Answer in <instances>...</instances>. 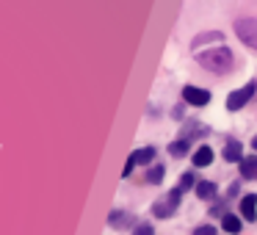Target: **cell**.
<instances>
[{"mask_svg": "<svg viewBox=\"0 0 257 235\" xmlns=\"http://www.w3.org/2000/svg\"><path fill=\"white\" fill-rule=\"evenodd\" d=\"M136 235H155V229H152V224H139V227H136Z\"/></svg>", "mask_w": 257, "mask_h": 235, "instance_id": "17", "label": "cell"}, {"mask_svg": "<svg viewBox=\"0 0 257 235\" xmlns=\"http://www.w3.org/2000/svg\"><path fill=\"white\" fill-rule=\"evenodd\" d=\"M163 174H166V172H163V166H152L150 172H147V183L158 185V183H161V180H163Z\"/></svg>", "mask_w": 257, "mask_h": 235, "instance_id": "14", "label": "cell"}, {"mask_svg": "<svg viewBox=\"0 0 257 235\" xmlns=\"http://www.w3.org/2000/svg\"><path fill=\"white\" fill-rule=\"evenodd\" d=\"M251 147H254V152H257V136H254V141H251Z\"/></svg>", "mask_w": 257, "mask_h": 235, "instance_id": "19", "label": "cell"}, {"mask_svg": "<svg viewBox=\"0 0 257 235\" xmlns=\"http://www.w3.org/2000/svg\"><path fill=\"white\" fill-rule=\"evenodd\" d=\"M235 31H238V36H240V42H243V45L257 47V17L238 20V23H235Z\"/></svg>", "mask_w": 257, "mask_h": 235, "instance_id": "2", "label": "cell"}, {"mask_svg": "<svg viewBox=\"0 0 257 235\" xmlns=\"http://www.w3.org/2000/svg\"><path fill=\"white\" fill-rule=\"evenodd\" d=\"M213 163V150L210 147H199V150L194 152V166H210Z\"/></svg>", "mask_w": 257, "mask_h": 235, "instance_id": "8", "label": "cell"}, {"mask_svg": "<svg viewBox=\"0 0 257 235\" xmlns=\"http://www.w3.org/2000/svg\"><path fill=\"white\" fill-rule=\"evenodd\" d=\"M169 152H172L174 158H183L185 152H188V141H174V144L169 147Z\"/></svg>", "mask_w": 257, "mask_h": 235, "instance_id": "15", "label": "cell"}, {"mask_svg": "<svg viewBox=\"0 0 257 235\" xmlns=\"http://www.w3.org/2000/svg\"><path fill=\"white\" fill-rule=\"evenodd\" d=\"M240 213H243L246 221H254L257 218V196L254 194H249V196L240 199Z\"/></svg>", "mask_w": 257, "mask_h": 235, "instance_id": "6", "label": "cell"}, {"mask_svg": "<svg viewBox=\"0 0 257 235\" xmlns=\"http://www.w3.org/2000/svg\"><path fill=\"white\" fill-rule=\"evenodd\" d=\"M221 227H224V232H229V235H238V232H240V218L235 216V213H224V221H221Z\"/></svg>", "mask_w": 257, "mask_h": 235, "instance_id": "11", "label": "cell"}, {"mask_svg": "<svg viewBox=\"0 0 257 235\" xmlns=\"http://www.w3.org/2000/svg\"><path fill=\"white\" fill-rule=\"evenodd\" d=\"M251 97H254V83H246L243 89L232 91V94L227 97V108H229V111H238V108H243Z\"/></svg>", "mask_w": 257, "mask_h": 235, "instance_id": "3", "label": "cell"}, {"mask_svg": "<svg viewBox=\"0 0 257 235\" xmlns=\"http://www.w3.org/2000/svg\"><path fill=\"white\" fill-rule=\"evenodd\" d=\"M108 221L113 224V227H127V224H133V218L127 216V213H111V218H108Z\"/></svg>", "mask_w": 257, "mask_h": 235, "instance_id": "13", "label": "cell"}, {"mask_svg": "<svg viewBox=\"0 0 257 235\" xmlns=\"http://www.w3.org/2000/svg\"><path fill=\"white\" fill-rule=\"evenodd\" d=\"M183 100L191 102V105H207V102H210V94H207L205 89H196V86H185Z\"/></svg>", "mask_w": 257, "mask_h": 235, "instance_id": "5", "label": "cell"}, {"mask_svg": "<svg viewBox=\"0 0 257 235\" xmlns=\"http://www.w3.org/2000/svg\"><path fill=\"white\" fill-rule=\"evenodd\" d=\"M240 158H243V150H240V144H238V141H229V144L224 147V161H229V163L238 161V163H240Z\"/></svg>", "mask_w": 257, "mask_h": 235, "instance_id": "10", "label": "cell"}, {"mask_svg": "<svg viewBox=\"0 0 257 235\" xmlns=\"http://www.w3.org/2000/svg\"><path fill=\"white\" fill-rule=\"evenodd\" d=\"M194 235H216V229H213L210 224H202V227L194 229Z\"/></svg>", "mask_w": 257, "mask_h": 235, "instance_id": "18", "label": "cell"}, {"mask_svg": "<svg viewBox=\"0 0 257 235\" xmlns=\"http://www.w3.org/2000/svg\"><path fill=\"white\" fill-rule=\"evenodd\" d=\"M180 194H183V191L174 188V191H172V194H169L163 202H155V207H152V210H155V216H161V218L172 216V213L177 210V205H180Z\"/></svg>", "mask_w": 257, "mask_h": 235, "instance_id": "4", "label": "cell"}, {"mask_svg": "<svg viewBox=\"0 0 257 235\" xmlns=\"http://www.w3.org/2000/svg\"><path fill=\"white\" fill-rule=\"evenodd\" d=\"M152 158H155V150H152V147H144V150L133 152V161H136V163H141V166L152 163Z\"/></svg>", "mask_w": 257, "mask_h": 235, "instance_id": "12", "label": "cell"}, {"mask_svg": "<svg viewBox=\"0 0 257 235\" xmlns=\"http://www.w3.org/2000/svg\"><path fill=\"white\" fill-rule=\"evenodd\" d=\"M199 64L205 69H210V72H229L232 69V53L227 50V47H218V50H207L199 56Z\"/></svg>", "mask_w": 257, "mask_h": 235, "instance_id": "1", "label": "cell"}, {"mask_svg": "<svg viewBox=\"0 0 257 235\" xmlns=\"http://www.w3.org/2000/svg\"><path fill=\"white\" fill-rule=\"evenodd\" d=\"M191 185H196L194 174H183V180H180V185H177V188H180V191H185V188H191Z\"/></svg>", "mask_w": 257, "mask_h": 235, "instance_id": "16", "label": "cell"}, {"mask_svg": "<svg viewBox=\"0 0 257 235\" xmlns=\"http://www.w3.org/2000/svg\"><path fill=\"white\" fill-rule=\"evenodd\" d=\"M240 177L243 180H257V155L240 158Z\"/></svg>", "mask_w": 257, "mask_h": 235, "instance_id": "7", "label": "cell"}, {"mask_svg": "<svg viewBox=\"0 0 257 235\" xmlns=\"http://www.w3.org/2000/svg\"><path fill=\"white\" fill-rule=\"evenodd\" d=\"M196 196L199 199H216V183H210V180L196 183Z\"/></svg>", "mask_w": 257, "mask_h": 235, "instance_id": "9", "label": "cell"}]
</instances>
